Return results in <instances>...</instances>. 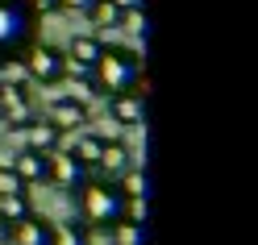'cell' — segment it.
Returning <instances> with one entry per match:
<instances>
[{
    "label": "cell",
    "mask_w": 258,
    "mask_h": 245,
    "mask_svg": "<svg viewBox=\"0 0 258 245\" xmlns=\"http://www.w3.org/2000/svg\"><path fill=\"white\" fill-rule=\"evenodd\" d=\"M88 75H92V84H96L100 96H125V92L142 88V58L129 46H104Z\"/></svg>",
    "instance_id": "6da1fadb"
},
{
    "label": "cell",
    "mask_w": 258,
    "mask_h": 245,
    "mask_svg": "<svg viewBox=\"0 0 258 245\" xmlns=\"http://www.w3.org/2000/svg\"><path fill=\"white\" fill-rule=\"evenodd\" d=\"M34 21L38 13L25 0H0V67L25 58V50L34 46Z\"/></svg>",
    "instance_id": "7a4b0ae2"
},
{
    "label": "cell",
    "mask_w": 258,
    "mask_h": 245,
    "mask_svg": "<svg viewBox=\"0 0 258 245\" xmlns=\"http://www.w3.org/2000/svg\"><path fill=\"white\" fill-rule=\"evenodd\" d=\"M79 224L84 228H112L121 220V208H125V195L117 191V183H108V179H88L84 187H79Z\"/></svg>",
    "instance_id": "3957f363"
},
{
    "label": "cell",
    "mask_w": 258,
    "mask_h": 245,
    "mask_svg": "<svg viewBox=\"0 0 258 245\" xmlns=\"http://www.w3.org/2000/svg\"><path fill=\"white\" fill-rule=\"evenodd\" d=\"M21 67H25V84H38V88H54L67 79V58H62L58 46H29L25 58H21Z\"/></svg>",
    "instance_id": "277c9868"
},
{
    "label": "cell",
    "mask_w": 258,
    "mask_h": 245,
    "mask_svg": "<svg viewBox=\"0 0 258 245\" xmlns=\"http://www.w3.org/2000/svg\"><path fill=\"white\" fill-rule=\"evenodd\" d=\"M34 84H25V79H5V88H0V125H9L13 133H21V129L34 121Z\"/></svg>",
    "instance_id": "5b68a950"
},
{
    "label": "cell",
    "mask_w": 258,
    "mask_h": 245,
    "mask_svg": "<svg viewBox=\"0 0 258 245\" xmlns=\"http://www.w3.org/2000/svg\"><path fill=\"white\" fill-rule=\"evenodd\" d=\"M46 183H54L62 191H79L88 183V167L71 150H54V154H46Z\"/></svg>",
    "instance_id": "8992f818"
},
{
    "label": "cell",
    "mask_w": 258,
    "mask_h": 245,
    "mask_svg": "<svg viewBox=\"0 0 258 245\" xmlns=\"http://www.w3.org/2000/svg\"><path fill=\"white\" fill-rule=\"evenodd\" d=\"M100 50H104V42L96 38V34H75V38L67 42V50H62L67 71H92L96 58H100Z\"/></svg>",
    "instance_id": "52a82bcc"
},
{
    "label": "cell",
    "mask_w": 258,
    "mask_h": 245,
    "mask_svg": "<svg viewBox=\"0 0 258 245\" xmlns=\"http://www.w3.org/2000/svg\"><path fill=\"white\" fill-rule=\"evenodd\" d=\"M108 117L117 125H142L146 121V92H125V96H108Z\"/></svg>",
    "instance_id": "ba28073f"
},
{
    "label": "cell",
    "mask_w": 258,
    "mask_h": 245,
    "mask_svg": "<svg viewBox=\"0 0 258 245\" xmlns=\"http://www.w3.org/2000/svg\"><path fill=\"white\" fill-rule=\"evenodd\" d=\"M21 137H25V150H34V154H54V150H62V129H54L50 121H38V117L21 129Z\"/></svg>",
    "instance_id": "9c48e42d"
},
{
    "label": "cell",
    "mask_w": 258,
    "mask_h": 245,
    "mask_svg": "<svg viewBox=\"0 0 258 245\" xmlns=\"http://www.w3.org/2000/svg\"><path fill=\"white\" fill-rule=\"evenodd\" d=\"M46 121H50L54 129H79V125H88V104L84 100H75V96H58V100L50 104V112H46Z\"/></svg>",
    "instance_id": "30bf717a"
},
{
    "label": "cell",
    "mask_w": 258,
    "mask_h": 245,
    "mask_svg": "<svg viewBox=\"0 0 258 245\" xmlns=\"http://www.w3.org/2000/svg\"><path fill=\"white\" fill-rule=\"evenodd\" d=\"M50 241H54V224L42 220L38 212L25 216V220H17L13 233H9V245H50Z\"/></svg>",
    "instance_id": "8fae6325"
},
{
    "label": "cell",
    "mask_w": 258,
    "mask_h": 245,
    "mask_svg": "<svg viewBox=\"0 0 258 245\" xmlns=\"http://www.w3.org/2000/svg\"><path fill=\"white\" fill-rule=\"evenodd\" d=\"M129 167H134V158H129V145L104 137V150H100V162H96V171H100L108 183H117V179H121Z\"/></svg>",
    "instance_id": "7c38bea8"
},
{
    "label": "cell",
    "mask_w": 258,
    "mask_h": 245,
    "mask_svg": "<svg viewBox=\"0 0 258 245\" xmlns=\"http://www.w3.org/2000/svg\"><path fill=\"white\" fill-rule=\"evenodd\" d=\"M13 175L21 179V183L29 187V183H46V154H34V150H21L17 158H13V167H9Z\"/></svg>",
    "instance_id": "4fadbf2b"
},
{
    "label": "cell",
    "mask_w": 258,
    "mask_h": 245,
    "mask_svg": "<svg viewBox=\"0 0 258 245\" xmlns=\"http://www.w3.org/2000/svg\"><path fill=\"white\" fill-rule=\"evenodd\" d=\"M100 150H104V137H100V133H79L75 145H71V154L84 162L88 171H96V162H100Z\"/></svg>",
    "instance_id": "5bb4252c"
},
{
    "label": "cell",
    "mask_w": 258,
    "mask_h": 245,
    "mask_svg": "<svg viewBox=\"0 0 258 245\" xmlns=\"http://www.w3.org/2000/svg\"><path fill=\"white\" fill-rule=\"evenodd\" d=\"M88 21L96 29H117L121 25V9L112 5V0H92V5H88Z\"/></svg>",
    "instance_id": "9a60e30c"
},
{
    "label": "cell",
    "mask_w": 258,
    "mask_h": 245,
    "mask_svg": "<svg viewBox=\"0 0 258 245\" xmlns=\"http://www.w3.org/2000/svg\"><path fill=\"white\" fill-rule=\"evenodd\" d=\"M0 216H5L9 224H17V220H25V216H34L29 191H25V195H9V200H0Z\"/></svg>",
    "instance_id": "2e32d148"
},
{
    "label": "cell",
    "mask_w": 258,
    "mask_h": 245,
    "mask_svg": "<svg viewBox=\"0 0 258 245\" xmlns=\"http://www.w3.org/2000/svg\"><path fill=\"white\" fill-rule=\"evenodd\" d=\"M117 191L125 195V200H146V175H142L138 167H129V171L117 179Z\"/></svg>",
    "instance_id": "e0dca14e"
},
{
    "label": "cell",
    "mask_w": 258,
    "mask_h": 245,
    "mask_svg": "<svg viewBox=\"0 0 258 245\" xmlns=\"http://www.w3.org/2000/svg\"><path fill=\"white\" fill-rule=\"evenodd\" d=\"M50 245H88V228L79 220H67V224H54V241Z\"/></svg>",
    "instance_id": "ac0fdd59"
},
{
    "label": "cell",
    "mask_w": 258,
    "mask_h": 245,
    "mask_svg": "<svg viewBox=\"0 0 258 245\" xmlns=\"http://www.w3.org/2000/svg\"><path fill=\"white\" fill-rule=\"evenodd\" d=\"M108 237H112V245H142V228H138V224L117 220V224L108 228Z\"/></svg>",
    "instance_id": "d6986e66"
},
{
    "label": "cell",
    "mask_w": 258,
    "mask_h": 245,
    "mask_svg": "<svg viewBox=\"0 0 258 245\" xmlns=\"http://www.w3.org/2000/svg\"><path fill=\"white\" fill-rule=\"evenodd\" d=\"M9 195H25V183H21L13 171L0 167V200H9Z\"/></svg>",
    "instance_id": "ffe728a7"
},
{
    "label": "cell",
    "mask_w": 258,
    "mask_h": 245,
    "mask_svg": "<svg viewBox=\"0 0 258 245\" xmlns=\"http://www.w3.org/2000/svg\"><path fill=\"white\" fill-rule=\"evenodd\" d=\"M34 13H58V0H25Z\"/></svg>",
    "instance_id": "44dd1931"
},
{
    "label": "cell",
    "mask_w": 258,
    "mask_h": 245,
    "mask_svg": "<svg viewBox=\"0 0 258 245\" xmlns=\"http://www.w3.org/2000/svg\"><path fill=\"white\" fill-rule=\"evenodd\" d=\"M112 5H117L121 13H129V9H142V0H112Z\"/></svg>",
    "instance_id": "7402d4cb"
},
{
    "label": "cell",
    "mask_w": 258,
    "mask_h": 245,
    "mask_svg": "<svg viewBox=\"0 0 258 245\" xmlns=\"http://www.w3.org/2000/svg\"><path fill=\"white\" fill-rule=\"evenodd\" d=\"M9 233H13V224H9L5 216H0V245H9Z\"/></svg>",
    "instance_id": "603a6c76"
}]
</instances>
